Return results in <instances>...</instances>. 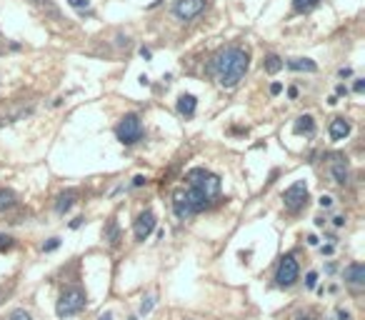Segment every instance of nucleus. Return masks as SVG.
<instances>
[{
  "label": "nucleus",
  "mask_w": 365,
  "mask_h": 320,
  "mask_svg": "<svg viewBox=\"0 0 365 320\" xmlns=\"http://www.w3.org/2000/svg\"><path fill=\"white\" fill-rule=\"evenodd\" d=\"M248 68H250V55H248V50L238 48V45L225 48V50L218 53L215 60H213V70H215L218 83H220L223 88H235V85L245 78Z\"/></svg>",
  "instance_id": "1"
},
{
  "label": "nucleus",
  "mask_w": 365,
  "mask_h": 320,
  "mask_svg": "<svg viewBox=\"0 0 365 320\" xmlns=\"http://www.w3.org/2000/svg\"><path fill=\"white\" fill-rule=\"evenodd\" d=\"M188 180H190V188H195L198 193H203L205 198H215L220 193V178L205 168H195L188 173Z\"/></svg>",
  "instance_id": "2"
},
{
  "label": "nucleus",
  "mask_w": 365,
  "mask_h": 320,
  "mask_svg": "<svg viewBox=\"0 0 365 320\" xmlns=\"http://www.w3.org/2000/svg\"><path fill=\"white\" fill-rule=\"evenodd\" d=\"M83 308H85V293H83L80 288H68V290L60 295V300H58V305H55V313H58L60 318H70V315L80 313Z\"/></svg>",
  "instance_id": "3"
},
{
  "label": "nucleus",
  "mask_w": 365,
  "mask_h": 320,
  "mask_svg": "<svg viewBox=\"0 0 365 320\" xmlns=\"http://www.w3.org/2000/svg\"><path fill=\"white\" fill-rule=\"evenodd\" d=\"M115 135H118V140H120L123 145H135V143L143 138V123H140V118H138L135 113H128V115L118 123Z\"/></svg>",
  "instance_id": "4"
},
{
  "label": "nucleus",
  "mask_w": 365,
  "mask_h": 320,
  "mask_svg": "<svg viewBox=\"0 0 365 320\" xmlns=\"http://www.w3.org/2000/svg\"><path fill=\"white\" fill-rule=\"evenodd\" d=\"M300 275V265L295 260V255H285L283 260L278 263V270H275V283L280 288H290Z\"/></svg>",
  "instance_id": "5"
},
{
  "label": "nucleus",
  "mask_w": 365,
  "mask_h": 320,
  "mask_svg": "<svg viewBox=\"0 0 365 320\" xmlns=\"http://www.w3.org/2000/svg\"><path fill=\"white\" fill-rule=\"evenodd\" d=\"M305 200H308V185H305V180L293 183V185L283 193V203L290 213H298V210L305 205Z\"/></svg>",
  "instance_id": "6"
},
{
  "label": "nucleus",
  "mask_w": 365,
  "mask_h": 320,
  "mask_svg": "<svg viewBox=\"0 0 365 320\" xmlns=\"http://www.w3.org/2000/svg\"><path fill=\"white\" fill-rule=\"evenodd\" d=\"M205 5H208V0H178L173 5V15L180 20H193L203 13Z\"/></svg>",
  "instance_id": "7"
},
{
  "label": "nucleus",
  "mask_w": 365,
  "mask_h": 320,
  "mask_svg": "<svg viewBox=\"0 0 365 320\" xmlns=\"http://www.w3.org/2000/svg\"><path fill=\"white\" fill-rule=\"evenodd\" d=\"M155 225H158L155 213H153V210H145V213L138 215V220H135V225H133V233H135L138 240H148V235L155 230Z\"/></svg>",
  "instance_id": "8"
},
{
  "label": "nucleus",
  "mask_w": 365,
  "mask_h": 320,
  "mask_svg": "<svg viewBox=\"0 0 365 320\" xmlns=\"http://www.w3.org/2000/svg\"><path fill=\"white\" fill-rule=\"evenodd\" d=\"M183 195H185L188 205H190V213H200V210H205V208H208V203H210V200L205 198L203 193H198L195 188H188V190H183Z\"/></svg>",
  "instance_id": "9"
},
{
  "label": "nucleus",
  "mask_w": 365,
  "mask_h": 320,
  "mask_svg": "<svg viewBox=\"0 0 365 320\" xmlns=\"http://www.w3.org/2000/svg\"><path fill=\"white\" fill-rule=\"evenodd\" d=\"M345 283H350V285H355V288H360L365 285V265L363 263H353V265H348L345 268Z\"/></svg>",
  "instance_id": "10"
},
{
  "label": "nucleus",
  "mask_w": 365,
  "mask_h": 320,
  "mask_svg": "<svg viewBox=\"0 0 365 320\" xmlns=\"http://www.w3.org/2000/svg\"><path fill=\"white\" fill-rule=\"evenodd\" d=\"M195 108H198V98H195V95H190V93H183V95L178 98V113H180L183 118H190V115H195Z\"/></svg>",
  "instance_id": "11"
},
{
  "label": "nucleus",
  "mask_w": 365,
  "mask_h": 320,
  "mask_svg": "<svg viewBox=\"0 0 365 320\" xmlns=\"http://www.w3.org/2000/svg\"><path fill=\"white\" fill-rule=\"evenodd\" d=\"M328 133H330L333 140H345V138L350 135V123H348L345 118H335L333 123H330Z\"/></svg>",
  "instance_id": "12"
},
{
  "label": "nucleus",
  "mask_w": 365,
  "mask_h": 320,
  "mask_svg": "<svg viewBox=\"0 0 365 320\" xmlns=\"http://www.w3.org/2000/svg\"><path fill=\"white\" fill-rule=\"evenodd\" d=\"M285 65H288L290 70H305V73H315V70H318V63L310 60V58H293V60H288Z\"/></svg>",
  "instance_id": "13"
},
{
  "label": "nucleus",
  "mask_w": 365,
  "mask_h": 320,
  "mask_svg": "<svg viewBox=\"0 0 365 320\" xmlns=\"http://www.w3.org/2000/svg\"><path fill=\"white\" fill-rule=\"evenodd\" d=\"M293 130H295L298 135H313V133H315V120H313V115H300V118L295 120Z\"/></svg>",
  "instance_id": "14"
},
{
  "label": "nucleus",
  "mask_w": 365,
  "mask_h": 320,
  "mask_svg": "<svg viewBox=\"0 0 365 320\" xmlns=\"http://www.w3.org/2000/svg\"><path fill=\"white\" fill-rule=\"evenodd\" d=\"M173 210H175V215L178 218H188V215H193L190 213V205H188V200H185V195H183V190L180 193H175V198H173Z\"/></svg>",
  "instance_id": "15"
},
{
  "label": "nucleus",
  "mask_w": 365,
  "mask_h": 320,
  "mask_svg": "<svg viewBox=\"0 0 365 320\" xmlns=\"http://www.w3.org/2000/svg\"><path fill=\"white\" fill-rule=\"evenodd\" d=\"M330 173H333V178H335V183H348V165H345V160L343 158H335V163L330 165Z\"/></svg>",
  "instance_id": "16"
},
{
  "label": "nucleus",
  "mask_w": 365,
  "mask_h": 320,
  "mask_svg": "<svg viewBox=\"0 0 365 320\" xmlns=\"http://www.w3.org/2000/svg\"><path fill=\"white\" fill-rule=\"evenodd\" d=\"M283 58L280 55H275V53H270V55H265V60H263V68H265V73H270V75H275L280 68H283Z\"/></svg>",
  "instance_id": "17"
},
{
  "label": "nucleus",
  "mask_w": 365,
  "mask_h": 320,
  "mask_svg": "<svg viewBox=\"0 0 365 320\" xmlns=\"http://www.w3.org/2000/svg\"><path fill=\"white\" fill-rule=\"evenodd\" d=\"M15 203H18V195H15L13 190H8V188H0V213H5V210L15 208Z\"/></svg>",
  "instance_id": "18"
},
{
  "label": "nucleus",
  "mask_w": 365,
  "mask_h": 320,
  "mask_svg": "<svg viewBox=\"0 0 365 320\" xmlns=\"http://www.w3.org/2000/svg\"><path fill=\"white\" fill-rule=\"evenodd\" d=\"M73 203H75V193H63L60 198L55 200V213H68L70 208H73Z\"/></svg>",
  "instance_id": "19"
},
{
  "label": "nucleus",
  "mask_w": 365,
  "mask_h": 320,
  "mask_svg": "<svg viewBox=\"0 0 365 320\" xmlns=\"http://www.w3.org/2000/svg\"><path fill=\"white\" fill-rule=\"evenodd\" d=\"M105 240H108L110 245H115V243L120 240V230H118V223H115V220L108 223V228H105Z\"/></svg>",
  "instance_id": "20"
},
{
  "label": "nucleus",
  "mask_w": 365,
  "mask_h": 320,
  "mask_svg": "<svg viewBox=\"0 0 365 320\" xmlns=\"http://www.w3.org/2000/svg\"><path fill=\"white\" fill-rule=\"evenodd\" d=\"M318 3H320V0H293V10H295V13H308V10H313Z\"/></svg>",
  "instance_id": "21"
},
{
  "label": "nucleus",
  "mask_w": 365,
  "mask_h": 320,
  "mask_svg": "<svg viewBox=\"0 0 365 320\" xmlns=\"http://www.w3.org/2000/svg\"><path fill=\"white\" fill-rule=\"evenodd\" d=\"M68 5L75 8V10H88V8H90V0H68Z\"/></svg>",
  "instance_id": "22"
},
{
  "label": "nucleus",
  "mask_w": 365,
  "mask_h": 320,
  "mask_svg": "<svg viewBox=\"0 0 365 320\" xmlns=\"http://www.w3.org/2000/svg\"><path fill=\"white\" fill-rule=\"evenodd\" d=\"M153 305H155V298H148V300H143V305H140V315H148V313L153 310Z\"/></svg>",
  "instance_id": "23"
},
{
  "label": "nucleus",
  "mask_w": 365,
  "mask_h": 320,
  "mask_svg": "<svg viewBox=\"0 0 365 320\" xmlns=\"http://www.w3.org/2000/svg\"><path fill=\"white\" fill-rule=\"evenodd\" d=\"M13 245H15V240L10 238V235H3V233H0V250H10Z\"/></svg>",
  "instance_id": "24"
},
{
  "label": "nucleus",
  "mask_w": 365,
  "mask_h": 320,
  "mask_svg": "<svg viewBox=\"0 0 365 320\" xmlns=\"http://www.w3.org/2000/svg\"><path fill=\"white\" fill-rule=\"evenodd\" d=\"M58 245H60V238H50L45 245H43V250H45V253H50V250H55Z\"/></svg>",
  "instance_id": "25"
},
{
  "label": "nucleus",
  "mask_w": 365,
  "mask_h": 320,
  "mask_svg": "<svg viewBox=\"0 0 365 320\" xmlns=\"http://www.w3.org/2000/svg\"><path fill=\"white\" fill-rule=\"evenodd\" d=\"M315 283H318V273L310 270V273L305 275V285H308V288H315Z\"/></svg>",
  "instance_id": "26"
},
{
  "label": "nucleus",
  "mask_w": 365,
  "mask_h": 320,
  "mask_svg": "<svg viewBox=\"0 0 365 320\" xmlns=\"http://www.w3.org/2000/svg\"><path fill=\"white\" fill-rule=\"evenodd\" d=\"M10 320H30V315H28L25 310H15V313L10 315Z\"/></svg>",
  "instance_id": "27"
},
{
  "label": "nucleus",
  "mask_w": 365,
  "mask_h": 320,
  "mask_svg": "<svg viewBox=\"0 0 365 320\" xmlns=\"http://www.w3.org/2000/svg\"><path fill=\"white\" fill-rule=\"evenodd\" d=\"M280 90H283L280 83H273V85H270V95H280Z\"/></svg>",
  "instance_id": "28"
},
{
  "label": "nucleus",
  "mask_w": 365,
  "mask_h": 320,
  "mask_svg": "<svg viewBox=\"0 0 365 320\" xmlns=\"http://www.w3.org/2000/svg\"><path fill=\"white\" fill-rule=\"evenodd\" d=\"M143 183H145V178H143V175H135V178H133V188H140Z\"/></svg>",
  "instance_id": "29"
},
{
  "label": "nucleus",
  "mask_w": 365,
  "mask_h": 320,
  "mask_svg": "<svg viewBox=\"0 0 365 320\" xmlns=\"http://www.w3.org/2000/svg\"><path fill=\"white\" fill-rule=\"evenodd\" d=\"M353 90H355V93H363V90H365V83H363V80H355Z\"/></svg>",
  "instance_id": "30"
},
{
  "label": "nucleus",
  "mask_w": 365,
  "mask_h": 320,
  "mask_svg": "<svg viewBox=\"0 0 365 320\" xmlns=\"http://www.w3.org/2000/svg\"><path fill=\"white\" fill-rule=\"evenodd\" d=\"M320 205H323V208H330V205H333V198H330V195H323V198H320Z\"/></svg>",
  "instance_id": "31"
},
{
  "label": "nucleus",
  "mask_w": 365,
  "mask_h": 320,
  "mask_svg": "<svg viewBox=\"0 0 365 320\" xmlns=\"http://www.w3.org/2000/svg\"><path fill=\"white\" fill-rule=\"evenodd\" d=\"M350 75H353L350 68H340V78H350Z\"/></svg>",
  "instance_id": "32"
},
{
  "label": "nucleus",
  "mask_w": 365,
  "mask_h": 320,
  "mask_svg": "<svg viewBox=\"0 0 365 320\" xmlns=\"http://www.w3.org/2000/svg\"><path fill=\"white\" fill-rule=\"evenodd\" d=\"M140 55H143V58H145V60H150V55H153V53H150V50H148V48H140Z\"/></svg>",
  "instance_id": "33"
},
{
  "label": "nucleus",
  "mask_w": 365,
  "mask_h": 320,
  "mask_svg": "<svg viewBox=\"0 0 365 320\" xmlns=\"http://www.w3.org/2000/svg\"><path fill=\"white\" fill-rule=\"evenodd\" d=\"M335 93H338V95H348V88H345V85H338Z\"/></svg>",
  "instance_id": "34"
},
{
  "label": "nucleus",
  "mask_w": 365,
  "mask_h": 320,
  "mask_svg": "<svg viewBox=\"0 0 365 320\" xmlns=\"http://www.w3.org/2000/svg\"><path fill=\"white\" fill-rule=\"evenodd\" d=\"M338 318H340V320H350V313H345V310H340V313H338Z\"/></svg>",
  "instance_id": "35"
},
{
  "label": "nucleus",
  "mask_w": 365,
  "mask_h": 320,
  "mask_svg": "<svg viewBox=\"0 0 365 320\" xmlns=\"http://www.w3.org/2000/svg\"><path fill=\"white\" fill-rule=\"evenodd\" d=\"M333 223H335V225H338V228H340V225H345V218H340V215H338V218H335V220H333Z\"/></svg>",
  "instance_id": "36"
},
{
  "label": "nucleus",
  "mask_w": 365,
  "mask_h": 320,
  "mask_svg": "<svg viewBox=\"0 0 365 320\" xmlns=\"http://www.w3.org/2000/svg\"><path fill=\"white\" fill-rule=\"evenodd\" d=\"M295 320H315V318H313V315L308 313V315H298V318H295Z\"/></svg>",
  "instance_id": "37"
},
{
  "label": "nucleus",
  "mask_w": 365,
  "mask_h": 320,
  "mask_svg": "<svg viewBox=\"0 0 365 320\" xmlns=\"http://www.w3.org/2000/svg\"><path fill=\"white\" fill-rule=\"evenodd\" d=\"M100 320H113L110 315H100Z\"/></svg>",
  "instance_id": "38"
},
{
  "label": "nucleus",
  "mask_w": 365,
  "mask_h": 320,
  "mask_svg": "<svg viewBox=\"0 0 365 320\" xmlns=\"http://www.w3.org/2000/svg\"><path fill=\"white\" fill-rule=\"evenodd\" d=\"M0 295H3V290H0Z\"/></svg>",
  "instance_id": "39"
}]
</instances>
